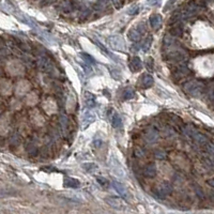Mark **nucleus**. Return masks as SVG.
Wrapping results in <instances>:
<instances>
[{"mask_svg":"<svg viewBox=\"0 0 214 214\" xmlns=\"http://www.w3.org/2000/svg\"><path fill=\"white\" fill-rule=\"evenodd\" d=\"M93 144H94V146L100 147V146H101V144H102V140H101V139H99V138H97H97H95L93 140Z\"/></svg>","mask_w":214,"mask_h":214,"instance_id":"obj_43","label":"nucleus"},{"mask_svg":"<svg viewBox=\"0 0 214 214\" xmlns=\"http://www.w3.org/2000/svg\"><path fill=\"white\" fill-rule=\"evenodd\" d=\"M141 38V33L140 31L138 30L137 28H134V29H131L129 31V39L133 42H138Z\"/></svg>","mask_w":214,"mask_h":214,"instance_id":"obj_18","label":"nucleus"},{"mask_svg":"<svg viewBox=\"0 0 214 214\" xmlns=\"http://www.w3.org/2000/svg\"><path fill=\"white\" fill-rule=\"evenodd\" d=\"M113 188H115L116 191L118 192V194L122 196L123 199H125V200L129 199V193H127L126 188H125L124 186H123L122 184L120 183V182L113 181Z\"/></svg>","mask_w":214,"mask_h":214,"instance_id":"obj_11","label":"nucleus"},{"mask_svg":"<svg viewBox=\"0 0 214 214\" xmlns=\"http://www.w3.org/2000/svg\"><path fill=\"white\" fill-rule=\"evenodd\" d=\"M174 43H176V39H174V35L169 34H166L163 39V45H164L165 48H169V47L174 46Z\"/></svg>","mask_w":214,"mask_h":214,"instance_id":"obj_17","label":"nucleus"},{"mask_svg":"<svg viewBox=\"0 0 214 214\" xmlns=\"http://www.w3.org/2000/svg\"><path fill=\"white\" fill-rule=\"evenodd\" d=\"M174 1H176V0H169V1H168V2H167V5H165L164 11H168V10H169L170 8H171V5L174 3Z\"/></svg>","mask_w":214,"mask_h":214,"instance_id":"obj_39","label":"nucleus"},{"mask_svg":"<svg viewBox=\"0 0 214 214\" xmlns=\"http://www.w3.org/2000/svg\"><path fill=\"white\" fill-rule=\"evenodd\" d=\"M81 57L85 59V61L87 62V63H94V59L92 58L90 55H87V54H85V53H81Z\"/></svg>","mask_w":214,"mask_h":214,"instance_id":"obj_33","label":"nucleus"},{"mask_svg":"<svg viewBox=\"0 0 214 214\" xmlns=\"http://www.w3.org/2000/svg\"><path fill=\"white\" fill-rule=\"evenodd\" d=\"M153 65H154V62H153V59L151 57H149L147 59V63H146V66H147V70L149 71H153Z\"/></svg>","mask_w":214,"mask_h":214,"instance_id":"obj_34","label":"nucleus"},{"mask_svg":"<svg viewBox=\"0 0 214 214\" xmlns=\"http://www.w3.org/2000/svg\"><path fill=\"white\" fill-rule=\"evenodd\" d=\"M208 183H209L210 186H212V187H214V179H211L208 181Z\"/></svg>","mask_w":214,"mask_h":214,"instance_id":"obj_46","label":"nucleus"},{"mask_svg":"<svg viewBox=\"0 0 214 214\" xmlns=\"http://www.w3.org/2000/svg\"><path fill=\"white\" fill-rule=\"evenodd\" d=\"M38 65L41 70L44 71V72H47V73H50V72H52V71L54 70V65H53V63L50 62V59L46 58L45 56H42L39 58Z\"/></svg>","mask_w":214,"mask_h":214,"instance_id":"obj_8","label":"nucleus"},{"mask_svg":"<svg viewBox=\"0 0 214 214\" xmlns=\"http://www.w3.org/2000/svg\"><path fill=\"white\" fill-rule=\"evenodd\" d=\"M59 124H60V127L62 129H65L68 127V124H69V119L65 115H60L59 116Z\"/></svg>","mask_w":214,"mask_h":214,"instance_id":"obj_25","label":"nucleus"},{"mask_svg":"<svg viewBox=\"0 0 214 214\" xmlns=\"http://www.w3.org/2000/svg\"><path fill=\"white\" fill-rule=\"evenodd\" d=\"M183 90L188 95L194 97H198L203 93L205 86H203V82L198 81V80H190V81L185 82L183 85Z\"/></svg>","mask_w":214,"mask_h":214,"instance_id":"obj_1","label":"nucleus"},{"mask_svg":"<svg viewBox=\"0 0 214 214\" xmlns=\"http://www.w3.org/2000/svg\"><path fill=\"white\" fill-rule=\"evenodd\" d=\"M169 33L171 35H174V38H176V37H181V35L183 34V27H182L181 23L174 24V26L171 27Z\"/></svg>","mask_w":214,"mask_h":214,"instance_id":"obj_15","label":"nucleus"},{"mask_svg":"<svg viewBox=\"0 0 214 214\" xmlns=\"http://www.w3.org/2000/svg\"><path fill=\"white\" fill-rule=\"evenodd\" d=\"M19 140H21V138H19V135L18 134H13L11 137H10V144L13 145V146H16V145L19 144Z\"/></svg>","mask_w":214,"mask_h":214,"instance_id":"obj_31","label":"nucleus"},{"mask_svg":"<svg viewBox=\"0 0 214 214\" xmlns=\"http://www.w3.org/2000/svg\"><path fill=\"white\" fill-rule=\"evenodd\" d=\"M79 181L73 178H65L64 180V186L69 188H78L79 187Z\"/></svg>","mask_w":214,"mask_h":214,"instance_id":"obj_19","label":"nucleus"},{"mask_svg":"<svg viewBox=\"0 0 214 214\" xmlns=\"http://www.w3.org/2000/svg\"><path fill=\"white\" fill-rule=\"evenodd\" d=\"M154 84V80H153V77L150 75V74L146 73L142 74L140 77V86L142 88H150L153 86Z\"/></svg>","mask_w":214,"mask_h":214,"instance_id":"obj_12","label":"nucleus"},{"mask_svg":"<svg viewBox=\"0 0 214 214\" xmlns=\"http://www.w3.org/2000/svg\"><path fill=\"white\" fill-rule=\"evenodd\" d=\"M172 191H174V186L169 182H163L158 187H156L155 196L158 199H165L172 193Z\"/></svg>","mask_w":214,"mask_h":214,"instance_id":"obj_3","label":"nucleus"},{"mask_svg":"<svg viewBox=\"0 0 214 214\" xmlns=\"http://www.w3.org/2000/svg\"><path fill=\"white\" fill-rule=\"evenodd\" d=\"M206 148H207V151L211 154V155L214 156V145L210 144V142H207L206 144Z\"/></svg>","mask_w":214,"mask_h":214,"instance_id":"obj_35","label":"nucleus"},{"mask_svg":"<svg viewBox=\"0 0 214 214\" xmlns=\"http://www.w3.org/2000/svg\"><path fill=\"white\" fill-rule=\"evenodd\" d=\"M110 1L111 3H113V5L117 10L121 9V7H122V1H121V0H110Z\"/></svg>","mask_w":214,"mask_h":214,"instance_id":"obj_37","label":"nucleus"},{"mask_svg":"<svg viewBox=\"0 0 214 214\" xmlns=\"http://www.w3.org/2000/svg\"><path fill=\"white\" fill-rule=\"evenodd\" d=\"M97 183L99 184H101L102 186H104V187H108L109 186V181L106 178H104V177H100V176H97Z\"/></svg>","mask_w":214,"mask_h":214,"instance_id":"obj_29","label":"nucleus"},{"mask_svg":"<svg viewBox=\"0 0 214 214\" xmlns=\"http://www.w3.org/2000/svg\"><path fill=\"white\" fill-rule=\"evenodd\" d=\"M150 25L152 28L158 29L162 26V17L158 14H154L150 17Z\"/></svg>","mask_w":214,"mask_h":214,"instance_id":"obj_16","label":"nucleus"},{"mask_svg":"<svg viewBox=\"0 0 214 214\" xmlns=\"http://www.w3.org/2000/svg\"><path fill=\"white\" fill-rule=\"evenodd\" d=\"M134 90L132 89V88H129V87H127V88H125L124 90H123V92H122V99L123 100H129V99H132L133 97H134Z\"/></svg>","mask_w":214,"mask_h":214,"instance_id":"obj_23","label":"nucleus"},{"mask_svg":"<svg viewBox=\"0 0 214 214\" xmlns=\"http://www.w3.org/2000/svg\"><path fill=\"white\" fill-rule=\"evenodd\" d=\"M192 138H193L194 141H196L198 145H206L208 142L207 137H206L203 134H201V133H199V132H196Z\"/></svg>","mask_w":214,"mask_h":214,"instance_id":"obj_20","label":"nucleus"},{"mask_svg":"<svg viewBox=\"0 0 214 214\" xmlns=\"http://www.w3.org/2000/svg\"><path fill=\"white\" fill-rule=\"evenodd\" d=\"M109 43H110L111 47H113V50H122L124 52L125 50V43L123 41V39L119 35H113L111 38H109Z\"/></svg>","mask_w":214,"mask_h":214,"instance_id":"obj_7","label":"nucleus"},{"mask_svg":"<svg viewBox=\"0 0 214 214\" xmlns=\"http://www.w3.org/2000/svg\"><path fill=\"white\" fill-rule=\"evenodd\" d=\"M59 8H60L62 11H70V10L72 9V3H71L70 0H63V1L60 2Z\"/></svg>","mask_w":214,"mask_h":214,"instance_id":"obj_27","label":"nucleus"},{"mask_svg":"<svg viewBox=\"0 0 214 214\" xmlns=\"http://www.w3.org/2000/svg\"><path fill=\"white\" fill-rule=\"evenodd\" d=\"M8 195H10L9 192H5V190H0V198L5 197V196H8Z\"/></svg>","mask_w":214,"mask_h":214,"instance_id":"obj_42","label":"nucleus"},{"mask_svg":"<svg viewBox=\"0 0 214 214\" xmlns=\"http://www.w3.org/2000/svg\"><path fill=\"white\" fill-rule=\"evenodd\" d=\"M195 193H196V195H197V197H199L200 199H203L205 195H203V190H201V188L198 187V186H196V187H195Z\"/></svg>","mask_w":214,"mask_h":214,"instance_id":"obj_38","label":"nucleus"},{"mask_svg":"<svg viewBox=\"0 0 214 214\" xmlns=\"http://www.w3.org/2000/svg\"><path fill=\"white\" fill-rule=\"evenodd\" d=\"M55 0H44V5H50V3L54 2Z\"/></svg>","mask_w":214,"mask_h":214,"instance_id":"obj_45","label":"nucleus"},{"mask_svg":"<svg viewBox=\"0 0 214 214\" xmlns=\"http://www.w3.org/2000/svg\"><path fill=\"white\" fill-rule=\"evenodd\" d=\"M142 174H144L146 178H154L156 176V167L155 165L150 164L148 166L144 168L142 170Z\"/></svg>","mask_w":214,"mask_h":214,"instance_id":"obj_14","label":"nucleus"},{"mask_svg":"<svg viewBox=\"0 0 214 214\" xmlns=\"http://www.w3.org/2000/svg\"><path fill=\"white\" fill-rule=\"evenodd\" d=\"M134 155L136 156L137 158H139V160H141V158H146V152H145V150L141 147H135L134 148Z\"/></svg>","mask_w":214,"mask_h":214,"instance_id":"obj_24","label":"nucleus"},{"mask_svg":"<svg viewBox=\"0 0 214 214\" xmlns=\"http://www.w3.org/2000/svg\"><path fill=\"white\" fill-rule=\"evenodd\" d=\"M161 0H147V5H155L160 3Z\"/></svg>","mask_w":214,"mask_h":214,"instance_id":"obj_40","label":"nucleus"},{"mask_svg":"<svg viewBox=\"0 0 214 214\" xmlns=\"http://www.w3.org/2000/svg\"><path fill=\"white\" fill-rule=\"evenodd\" d=\"M129 69H131V71L134 72V73L140 71L141 68H142V63H141L140 58H139V57H133V58L129 60Z\"/></svg>","mask_w":214,"mask_h":214,"instance_id":"obj_10","label":"nucleus"},{"mask_svg":"<svg viewBox=\"0 0 214 214\" xmlns=\"http://www.w3.org/2000/svg\"><path fill=\"white\" fill-rule=\"evenodd\" d=\"M105 201L110 206L111 208H115V209H121V203L120 200L117 199V198L113 197H107L105 198Z\"/></svg>","mask_w":214,"mask_h":214,"instance_id":"obj_21","label":"nucleus"},{"mask_svg":"<svg viewBox=\"0 0 214 214\" xmlns=\"http://www.w3.org/2000/svg\"><path fill=\"white\" fill-rule=\"evenodd\" d=\"M190 74H191V70H190L187 66L184 65V64H180V65L177 66L174 72H172V79L178 81V80L188 76Z\"/></svg>","mask_w":214,"mask_h":214,"instance_id":"obj_5","label":"nucleus"},{"mask_svg":"<svg viewBox=\"0 0 214 214\" xmlns=\"http://www.w3.org/2000/svg\"><path fill=\"white\" fill-rule=\"evenodd\" d=\"M137 27H138L137 29H138V30L140 31L141 34H142V33H144L145 31H146V27H145V24H139V25H138Z\"/></svg>","mask_w":214,"mask_h":214,"instance_id":"obj_41","label":"nucleus"},{"mask_svg":"<svg viewBox=\"0 0 214 214\" xmlns=\"http://www.w3.org/2000/svg\"><path fill=\"white\" fill-rule=\"evenodd\" d=\"M151 44H152V37L149 35L148 38L144 41V43H142V50H144L145 52H148V50H150Z\"/></svg>","mask_w":214,"mask_h":214,"instance_id":"obj_28","label":"nucleus"},{"mask_svg":"<svg viewBox=\"0 0 214 214\" xmlns=\"http://www.w3.org/2000/svg\"><path fill=\"white\" fill-rule=\"evenodd\" d=\"M154 158H158V160H165V158H167V154L163 150H156L154 152Z\"/></svg>","mask_w":214,"mask_h":214,"instance_id":"obj_30","label":"nucleus"},{"mask_svg":"<svg viewBox=\"0 0 214 214\" xmlns=\"http://www.w3.org/2000/svg\"><path fill=\"white\" fill-rule=\"evenodd\" d=\"M180 11H181L183 19H190L191 17H194L195 15H197V13L199 12V7L195 2H190Z\"/></svg>","mask_w":214,"mask_h":214,"instance_id":"obj_4","label":"nucleus"},{"mask_svg":"<svg viewBox=\"0 0 214 214\" xmlns=\"http://www.w3.org/2000/svg\"><path fill=\"white\" fill-rule=\"evenodd\" d=\"M111 125H113L115 129H120L121 125H122V120H121L120 116L118 113H113V118H111Z\"/></svg>","mask_w":214,"mask_h":214,"instance_id":"obj_22","label":"nucleus"},{"mask_svg":"<svg viewBox=\"0 0 214 214\" xmlns=\"http://www.w3.org/2000/svg\"><path fill=\"white\" fill-rule=\"evenodd\" d=\"M85 104L87 106L88 108H93L97 106V100H95V97H94L93 94L89 93V92H86L85 93Z\"/></svg>","mask_w":214,"mask_h":214,"instance_id":"obj_13","label":"nucleus"},{"mask_svg":"<svg viewBox=\"0 0 214 214\" xmlns=\"http://www.w3.org/2000/svg\"><path fill=\"white\" fill-rule=\"evenodd\" d=\"M107 3H108V0H97L95 8H97V10H103V9H105L106 8Z\"/></svg>","mask_w":214,"mask_h":214,"instance_id":"obj_32","label":"nucleus"},{"mask_svg":"<svg viewBox=\"0 0 214 214\" xmlns=\"http://www.w3.org/2000/svg\"><path fill=\"white\" fill-rule=\"evenodd\" d=\"M94 120H95V116H94L90 110H86L85 113H82V124H81V127L85 129L86 127L89 126L91 123H93Z\"/></svg>","mask_w":214,"mask_h":214,"instance_id":"obj_9","label":"nucleus"},{"mask_svg":"<svg viewBox=\"0 0 214 214\" xmlns=\"http://www.w3.org/2000/svg\"><path fill=\"white\" fill-rule=\"evenodd\" d=\"M136 44H137V43H136ZM136 44H134V45H133V47H132V50H135V52L139 50V45H136Z\"/></svg>","mask_w":214,"mask_h":214,"instance_id":"obj_44","label":"nucleus"},{"mask_svg":"<svg viewBox=\"0 0 214 214\" xmlns=\"http://www.w3.org/2000/svg\"><path fill=\"white\" fill-rule=\"evenodd\" d=\"M165 58H166V60H167L169 63L180 65V64H183V62H185L186 60H187V55H186V53H184L183 50H174L167 53L166 56H165Z\"/></svg>","mask_w":214,"mask_h":214,"instance_id":"obj_2","label":"nucleus"},{"mask_svg":"<svg viewBox=\"0 0 214 214\" xmlns=\"http://www.w3.org/2000/svg\"><path fill=\"white\" fill-rule=\"evenodd\" d=\"M140 11V8L138 7V5H135V7H132L131 9L129 10V14H131V15H134V14H137L138 12Z\"/></svg>","mask_w":214,"mask_h":214,"instance_id":"obj_36","label":"nucleus"},{"mask_svg":"<svg viewBox=\"0 0 214 214\" xmlns=\"http://www.w3.org/2000/svg\"><path fill=\"white\" fill-rule=\"evenodd\" d=\"M27 152H28V154H30V155H37L38 154V147H37V145H34L33 142H30V144L27 146Z\"/></svg>","mask_w":214,"mask_h":214,"instance_id":"obj_26","label":"nucleus"},{"mask_svg":"<svg viewBox=\"0 0 214 214\" xmlns=\"http://www.w3.org/2000/svg\"><path fill=\"white\" fill-rule=\"evenodd\" d=\"M158 132L155 127H147L145 129V140L147 144H155L158 140Z\"/></svg>","mask_w":214,"mask_h":214,"instance_id":"obj_6","label":"nucleus"}]
</instances>
